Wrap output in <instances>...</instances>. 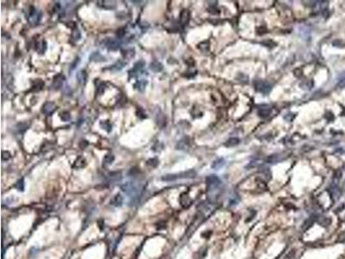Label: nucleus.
<instances>
[{
    "mask_svg": "<svg viewBox=\"0 0 345 259\" xmlns=\"http://www.w3.org/2000/svg\"><path fill=\"white\" fill-rule=\"evenodd\" d=\"M97 92H98L99 94H103L104 93V92H105V85H104V83L100 82V84L97 87Z\"/></svg>",
    "mask_w": 345,
    "mask_h": 259,
    "instance_id": "35",
    "label": "nucleus"
},
{
    "mask_svg": "<svg viewBox=\"0 0 345 259\" xmlns=\"http://www.w3.org/2000/svg\"><path fill=\"white\" fill-rule=\"evenodd\" d=\"M281 160H282V158H281L280 155H273V156H269L267 159V162H269V163H276L278 162H281Z\"/></svg>",
    "mask_w": 345,
    "mask_h": 259,
    "instance_id": "25",
    "label": "nucleus"
},
{
    "mask_svg": "<svg viewBox=\"0 0 345 259\" xmlns=\"http://www.w3.org/2000/svg\"><path fill=\"white\" fill-rule=\"evenodd\" d=\"M149 68L151 69L153 72L158 73V72H161V71L163 69V66H162V64H161V62H159V61H154L153 62L150 63Z\"/></svg>",
    "mask_w": 345,
    "mask_h": 259,
    "instance_id": "16",
    "label": "nucleus"
},
{
    "mask_svg": "<svg viewBox=\"0 0 345 259\" xmlns=\"http://www.w3.org/2000/svg\"><path fill=\"white\" fill-rule=\"evenodd\" d=\"M100 126L103 130H105L107 132H110L111 131V125L108 120H102L100 122Z\"/></svg>",
    "mask_w": 345,
    "mask_h": 259,
    "instance_id": "24",
    "label": "nucleus"
},
{
    "mask_svg": "<svg viewBox=\"0 0 345 259\" xmlns=\"http://www.w3.org/2000/svg\"><path fill=\"white\" fill-rule=\"evenodd\" d=\"M77 79H78V81L80 82V84L85 85L87 81V73L86 72L85 70H81L77 73Z\"/></svg>",
    "mask_w": 345,
    "mask_h": 259,
    "instance_id": "14",
    "label": "nucleus"
},
{
    "mask_svg": "<svg viewBox=\"0 0 345 259\" xmlns=\"http://www.w3.org/2000/svg\"><path fill=\"white\" fill-rule=\"evenodd\" d=\"M55 110H56V106L53 102H46L42 106V111L45 115H51Z\"/></svg>",
    "mask_w": 345,
    "mask_h": 259,
    "instance_id": "8",
    "label": "nucleus"
},
{
    "mask_svg": "<svg viewBox=\"0 0 345 259\" xmlns=\"http://www.w3.org/2000/svg\"><path fill=\"white\" fill-rule=\"evenodd\" d=\"M86 161L84 158L83 156H79L74 162V163L72 165V167L76 169H80V168H83L86 167Z\"/></svg>",
    "mask_w": 345,
    "mask_h": 259,
    "instance_id": "11",
    "label": "nucleus"
},
{
    "mask_svg": "<svg viewBox=\"0 0 345 259\" xmlns=\"http://www.w3.org/2000/svg\"><path fill=\"white\" fill-rule=\"evenodd\" d=\"M338 85L340 86V87H345V78H343V79H342L340 81H339V83H338Z\"/></svg>",
    "mask_w": 345,
    "mask_h": 259,
    "instance_id": "36",
    "label": "nucleus"
},
{
    "mask_svg": "<svg viewBox=\"0 0 345 259\" xmlns=\"http://www.w3.org/2000/svg\"><path fill=\"white\" fill-rule=\"evenodd\" d=\"M26 16L28 22L32 26H35L40 23L42 18V13L38 11L34 6H30L26 12Z\"/></svg>",
    "mask_w": 345,
    "mask_h": 259,
    "instance_id": "3",
    "label": "nucleus"
},
{
    "mask_svg": "<svg viewBox=\"0 0 345 259\" xmlns=\"http://www.w3.org/2000/svg\"><path fill=\"white\" fill-rule=\"evenodd\" d=\"M15 188H16L18 191H22L23 192V190H24V181H23V179L22 178V179L18 180L17 181H16V183L15 184Z\"/></svg>",
    "mask_w": 345,
    "mask_h": 259,
    "instance_id": "27",
    "label": "nucleus"
},
{
    "mask_svg": "<svg viewBox=\"0 0 345 259\" xmlns=\"http://www.w3.org/2000/svg\"><path fill=\"white\" fill-rule=\"evenodd\" d=\"M338 243H345V231L341 233L338 237Z\"/></svg>",
    "mask_w": 345,
    "mask_h": 259,
    "instance_id": "33",
    "label": "nucleus"
},
{
    "mask_svg": "<svg viewBox=\"0 0 345 259\" xmlns=\"http://www.w3.org/2000/svg\"><path fill=\"white\" fill-rule=\"evenodd\" d=\"M123 202H124V198H123V196H122L121 194H116L113 198H112V200H110V204L114 206H121L122 204H123Z\"/></svg>",
    "mask_w": 345,
    "mask_h": 259,
    "instance_id": "13",
    "label": "nucleus"
},
{
    "mask_svg": "<svg viewBox=\"0 0 345 259\" xmlns=\"http://www.w3.org/2000/svg\"><path fill=\"white\" fill-rule=\"evenodd\" d=\"M319 223L320 225H324V226H327L330 224V219L329 218L325 217H319Z\"/></svg>",
    "mask_w": 345,
    "mask_h": 259,
    "instance_id": "28",
    "label": "nucleus"
},
{
    "mask_svg": "<svg viewBox=\"0 0 345 259\" xmlns=\"http://www.w3.org/2000/svg\"><path fill=\"white\" fill-rule=\"evenodd\" d=\"M224 164H225L224 159H223V158H218V159H217V160L213 162L212 165V168L217 170V169H220V168H222Z\"/></svg>",
    "mask_w": 345,
    "mask_h": 259,
    "instance_id": "20",
    "label": "nucleus"
},
{
    "mask_svg": "<svg viewBox=\"0 0 345 259\" xmlns=\"http://www.w3.org/2000/svg\"><path fill=\"white\" fill-rule=\"evenodd\" d=\"M239 143H240V139L239 138H237V137H231V138H230L225 143V146H227V147H234L235 145L239 144Z\"/></svg>",
    "mask_w": 345,
    "mask_h": 259,
    "instance_id": "23",
    "label": "nucleus"
},
{
    "mask_svg": "<svg viewBox=\"0 0 345 259\" xmlns=\"http://www.w3.org/2000/svg\"><path fill=\"white\" fill-rule=\"evenodd\" d=\"M196 172L193 170V169H190L187 171L181 172V173H178V174H169V175H166L161 177V180L164 181H173L175 180L178 179H188V178H193L196 176Z\"/></svg>",
    "mask_w": 345,
    "mask_h": 259,
    "instance_id": "2",
    "label": "nucleus"
},
{
    "mask_svg": "<svg viewBox=\"0 0 345 259\" xmlns=\"http://www.w3.org/2000/svg\"><path fill=\"white\" fill-rule=\"evenodd\" d=\"M80 37H81V35H80V32L79 31V30H74V31H72V38L74 40V41H79L80 39Z\"/></svg>",
    "mask_w": 345,
    "mask_h": 259,
    "instance_id": "31",
    "label": "nucleus"
},
{
    "mask_svg": "<svg viewBox=\"0 0 345 259\" xmlns=\"http://www.w3.org/2000/svg\"><path fill=\"white\" fill-rule=\"evenodd\" d=\"M254 87H255L256 91L260 92L262 93H268L272 89V86L267 81L258 80L254 84Z\"/></svg>",
    "mask_w": 345,
    "mask_h": 259,
    "instance_id": "5",
    "label": "nucleus"
},
{
    "mask_svg": "<svg viewBox=\"0 0 345 259\" xmlns=\"http://www.w3.org/2000/svg\"><path fill=\"white\" fill-rule=\"evenodd\" d=\"M114 159H115V157H114L113 155H111V154H108V155H106V156L104 157V159H103V165H104V166H108V165L112 164V162H114Z\"/></svg>",
    "mask_w": 345,
    "mask_h": 259,
    "instance_id": "21",
    "label": "nucleus"
},
{
    "mask_svg": "<svg viewBox=\"0 0 345 259\" xmlns=\"http://www.w3.org/2000/svg\"><path fill=\"white\" fill-rule=\"evenodd\" d=\"M65 82V76L61 73L57 74L56 76H54L53 80V83H52V88L54 90H60L61 88V87L63 86Z\"/></svg>",
    "mask_w": 345,
    "mask_h": 259,
    "instance_id": "7",
    "label": "nucleus"
},
{
    "mask_svg": "<svg viewBox=\"0 0 345 259\" xmlns=\"http://www.w3.org/2000/svg\"><path fill=\"white\" fill-rule=\"evenodd\" d=\"M143 67H144V62L143 61H141L137 62L135 64V66H134L132 70H129V76L130 75H131V77L138 76V75H140L142 73H143V72H144L143 71Z\"/></svg>",
    "mask_w": 345,
    "mask_h": 259,
    "instance_id": "6",
    "label": "nucleus"
},
{
    "mask_svg": "<svg viewBox=\"0 0 345 259\" xmlns=\"http://www.w3.org/2000/svg\"><path fill=\"white\" fill-rule=\"evenodd\" d=\"M187 147H189V141H188V138H184L180 141L179 142L178 144L176 146V148L178 149H186Z\"/></svg>",
    "mask_w": 345,
    "mask_h": 259,
    "instance_id": "22",
    "label": "nucleus"
},
{
    "mask_svg": "<svg viewBox=\"0 0 345 259\" xmlns=\"http://www.w3.org/2000/svg\"><path fill=\"white\" fill-rule=\"evenodd\" d=\"M329 193H330V196H331V198H332L333 200H338L339 197H340V195H341V191H340L339 187L337 185H332L331 187L330 188Z\"/></svg>",
    "mask_w": 345,
    "mask_h": 259,
    "instance_id": "10",
    "label": "nucleus"
},
{
    "mask_svg": "<svg viewBox=\"0 0 345 259\" xmlns=\"http://www.w3.org/2000/svg\"><path fill=\"white\" fill-rule=\"evenodd\" d=\"M179 19H180V23H181L183 25L187 24L190 19L189 12H188L187 10H183V11L181 12V13H180V18H179Z\"/></svg>",
    "mask_w": 345,
    "mask_h": 259,
    "instance_id": "15",
    "label": "nucleus"
},
{
    "mask_svg": "<svg viewBox=\"0 0 345 259\" xmlns=\"http://www.w3.org/2000/svg\"><path fill=\"white\" fill-rule=\"evenodd\" d=\"M179 201H180V205H181L184 208H187L191 206L192 204V200L190 198V196L186 193H183L180 195V199H179Z\"/></svg>",
    "mask_w": 345,
    "mask_h": 259,
    "instance_id": "9",
    "label": "nucleus"
},
{
    "mask_svg": "<svg viewBox=\"0 0 345 259\" xmlns=\"http://www.w3.org/2000/svg\"><path fill=\"white\" fill-rule=\"evenodd\" d=\"M198 49L201 51H204V52H207L209 50V42H204L202 43L198 44Z\"/></svg>",
    "mask_w": 345,
    "mask_h": 259,
    "instance_id": "29",
    "label": "nucleus"
},
{
    "mask_svg": "<svg viewBox=\"0 0 345 259\" xmlns=\"http://www.w3.org/2000/svg\"><path fill=\"white\" fill-rule=\"evenodd\" d=\"M343 189L345 190V181H344V183H343Z\"/></svg>",
    "mask_w": 345,
    "mask_h": 259,
    "instance_id": "37",
    "label": "nucleus"
},
{
    "mask_svg": "<svg viewBox=\"0 0 345 259\" xmlns=\"http://www.w3.org/2000/svg\"><path fill=\"white\" fill-rule=\"evenodd\" d=\"M158 163H159V162H158V160H157L156 158L149 159V160L148 161V162H147V164H148V166H151V167H153V168L156 167V166L158 165Z\"/></svg>",
    "mask_w": 345,
    "mask_h": 259,
    "instance_id": "32",
    "label": "nucleus"
},
{
    "mask_svg": "<svg viewBox=\"0 0 345 259\" xmlns=\"http://www.w3.org/2000/svg\"><path fill=\"white\" fill-rule=\"evenodd\" d=\"M106 47L109 50H118L120 47V43L116 40H109L106 42Z\"/></svg>",
    "mask_w": 345,
    "mask_h": 259,
    "instance_id": "19",
    "label": "nucleus"
},
{
    "mask_svg": "<svg viewBox=\"0 0 345 259\" xmlns=\"http://www.w3.org/2000/svg\"><path fill=\"white\" fill-rule=\"evenodd\" d=\"M60 118H61L64 122H68L69 120L71 119V114H70V112H69V111H62V112L60 113Z\"/></svg>",
    "mask_w": 345,
    "mask_h": 259,
    "instance_id": "26",
    "label": "nucleus"
},
{
    "mask_svg": "<svg viewBox=\"0 0 345 259\" xmlns=\"http://www.w3.org/2000/svg\"><path fill=\"white\" fill-rule=\"evenodd\" d=\"M271 112V108L268 106H262L258 108V113L262 118H266L270 114Z\"/></svg>",
    "mask_w": 345,
    "mask_h": 259,
    "instance_id": "12",
    "label": "nucleus"
},
{
    "mask_svg": "<svg viewBox=\"0 0 345 259\" xmlns=\"http://www.w3.org/2000/svg\"><path fill=\"white\" fill-rule=\"evenodd\" d=\"M314 219H315V218H313V217H311L310 219H308L307 220H306L305 222V223H304V225H303L304 230H306V229L309 228V227H310V226L312 225V223H313Z\"/></svg>",
    "mask_w": 345,
    "mask_h": 259,
    "instance_id": "30",
    "label": "nucleus"
},
{
    "mask_svg": "<svg viewBox=\"0 0 345 259\" xmlns=\"http://www.w3.org/2000/svg\"><path fill=\"white\" fill-rule=\"evenodd\" d=\"M147 84H148V81H147V80H137V82L135 83V85H134V87H135V88L137 89L138 91L143 92L145 90V88H146Z\"/></svg>",
    "mask_w": 345,
    "mask_h": 259,
    "instance_id": "18",
    "label": "nucleus"
},
{
    "mask_svg": "<svg viewBox=\"0 0 345 259\" xmlns=\"http://www.w3.org/2000/svg\"><path fill=\"white\" fill-rule=\"evenodd\" d=\"M11 153L9 151H2V160L7 161L11 158Z\"/></svg>",
    "mask_w": 345,
    "mask_h": 259,
    "instance_id": "34",
    "label": "nucleus"
},
{
    "mask_svg": "<svg viewBox=\"0 0 345 259\" xmlns=\"http://www.w3.org/2000/svg\"><path fill=\"white\" fill-rule=\"evenodd\" d=\"M206 184H207L208 191L212 192V191L217 189V187H219L221 184V181L217 175H211L206 178Z\"/></svg>",
    "mask_w": 345,
    "mask_h": 259,
    "instance_id": "4",
    "label": "nucleus"
},
{
    "mask_svg": "<svg viewBox=\"0 0 345 259\" xmlns=\"http://www.w3.org/2000/svg\"><path fill=\"white\" fill-rule=\"evenodd\" d=\"M35 49H36V51L39 54L44 53L46 49H47V43H46L45 41L42 40V41H39V42H36V44H35Z\"/></svg>",
    "mask_w": 345,
    "mask_h": 259,
    "instance_id": "17",
    "label": "nucleus"
},
{
    "mask_svg": "<svg viewBox=\"0 0 345 259\" xmlns=\"http://www.w3.org/2000/svg\"><path fill=\"white\" fill-rule=\"evenodd\" d=\"M123 192H124L129 198H131L133 200H137V199L140 197L142 187L139 183L134 182V181H129V182L124 183L121 187Z\"/></svg>",
    "mask_w": 345,
    "mask_h": 259,
    "instance_id": "1",
    "label": "nucleus"
}]
</instances>
